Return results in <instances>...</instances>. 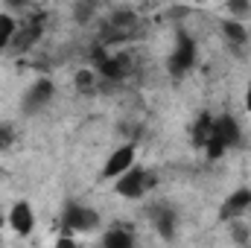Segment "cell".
I'll return each mask as SVG.
<instances>
[{
	"instance_id": "cell-11",
	"label": "cell",
	"mask_w": 251,
	"mask_h": 248,
	"mask_svg": "<svg viewBox=\"0 0 251 248\" xmlns=\"http://www.w3.org/2000/svg\"><path fill=\"white\" fill-rule=\"evenodd\" d=\"M249 210H251V190L249 187H240V190H234V193L222 201L219 219H222V222H237V219H243Z\"/></svg>"
},
{
	"instance_id": "cell-21",
	"label": "cell",
	"mask_w": 251,
	"mask_h": 248,
	"mask_svg": "<svg viewBox=\"0 0 251 248\" xmlns=\"http://www.w3.org/2000/svg\"><path fill=\"white\" fill-rule=\"evenodd\" d=\"M249 243H251V237H249Z\"/></svg>"
},
{
	"instance_id": "cell-10",
	"label": "cell",
	"mask_w": 251,
	"mask_h": 248,
	"mask_svg": "<svg viewBox=\"0 0 251 248\" xmlns=\"http://www.w3.org/2000/svg\"><path fill=\"white\" fill-rule=\"evenodd\" d=\"M35 222H38V216H35V210H32V204L29 201H15L12 207H9V228L18 234V237H29L32 231H35Z\"/></svg>"
},
{
	"instance_id": "cell-19",
	"label": "cell",
	"mask_w": 251,
	"mask_h": 248,
	"mask_svg": "<svg viewBox=\"0 0 251 248\" xmlns=\"http://www.w3.org/2000/svg\"><path fill=\"white\" fill-rule=\"evenodd\" d=\"M3 6H6L9 12H24V9L32 6V0H3Z\"/></svg>"
},
{
	"instance_id": "cell-20",
	"label": "cell",
	"mask_w": 251,
	"mask_h": 248,
	"mask_svg": "<svg viewBox=\"0 0 251 248\" xmlns=\"http://www.w3.org/2000/svg\"><path fill=\"white\" fill-rule=\"evenodd\" d=\"M246 111L251 114V73H249V85H246Z\"/></svg>"
},
{
	"instance_id": "cell-12",
	"label": "cell",
	"mask_w": 251,
	"mask_h": 248,
	"mask_svg": "<svg viewBox=\"0 0 251 248\" xmlns=\"http://www.w3.org/2000/svg\"><path fill=\"white\" fill-rule=\"evenodd\" d=\"M219 29H222L225 41H228L234 50H243V47L249 44V26H246L240 18H225V21L219 24Z\"/></svg>"
},
{
	"instance_id": "cell-16",
	"label": "cell",
	"mask_w": 251,
	"mask_h": 248,
	"mask_svg": "<svg viewBox=\"0 0 251 248\" xmlns=\"http://www.w3.org/2000/svg\"><path fill=\"white\" fill-rule=\"evenodd\" d=\"M97 85H100V76L94 73V67H88V70L76 73V88H79L82 94H94V91H97Z\"/></svg>"
},
{
	"instance_id": "cell-15",
	"label": "cell",
	"mask_w": 251,
	"mask_h": 248,
	"mask_svg": "<svg viewBox=\"0 0 251 248\" xmlns=\"http://www.w3.org/2000/svg\"><path fill=\"white\" fill-rule=\"evenodd\" d=\"M15 32H18V21H15V15L0 12V50H9Z\"/></svg>"
},
{
	"instance_id": "cell-8",
	"label": "cell",
	"mask_w": 251,
	"mask_h": 248,
	"mask_svg": "<svg viewBox=\"0 0 251 248\" xmlns=\"http://www.w3.org/2000/svg\"><path fill=\"white\" fill-rule=\"evenodd\" d=\"M53 97H56V85H53L50 79H35V82L26 88L21 105H24L26 114H38V111H44V108L53 102Z\"/></svg>"
},
{
	"instance_id": "cell-2",
	"label": "cell",
	"mask_w": 251,
	"mask_h": 248,
	"mask_svg": "<svg viewBox=\"0 0 251 248\" xmlns=\"http://www.w3.org/2000/svg\"><path fill=\"white\" fill-rule=\"evenodd\" d=\"M94 73L100 76V85L102 82H108V85H120L126 82L128 76H131V70H134V62H131V56L128 53H108L102 44H97L94 47Z\"/></svg>"
},
{
	"instance_id": "cell-6",
	"label": "cell",
	"mask_w": 251,
	"mask_h": 248,
	"mask_svg": "<svg viewBox=\"0 0 251 248\" xmlns=\"http://www.w3.org/2000/svg\"><path fill=\"white\" fill-rule=\"evenodd\" d=\"M146 216H149V222L155 225V231H158L164 240H173V237H176V231H178V213H176L173 204H167V201H152V204L146 207Z\"/></svg>"
},
{
	"instance_id": "cell-3",
	"label": "cell",
	"mask_w": 251,
	"mask_h": 248,
	"mask_svg": "<svg viewBox=\"0 0 251 248\" xmlns=\"http://www.w3.org/2000/svg\"><path fill=\"white\" fill-rule=\"evenodd\" d=\"M158 184V175L152 173V170H143V167H128L120 178H114V193L126 198V201H140V198H146L152 190Z\"/></svg>"
},
{
	"instance_id": "cell-9",
	"label": "cell",
	"mask_w": 251,
	"mask_h": 248,
	"mask_svg": "<svg viewBox=\"0 0 251 248\" xmlns=\"http://www.w3.org/2000/svg\"><path fill=\"white\" fill-rule=\"evenodd\" d=\"M41 35H44V15H35V18H29L26 24H18V32H15V38H12L9 50H12V53H26Z\"/></svg>"
},
{
	"instance_id": "cell-5",
	"label": "cell",
	"mask_w": 251,
	"mask_h": 248,
	"mask_svg": "<svg viewBox=\"0 0 251 248\" xmlns=\"http://www.w3.org/2000/svg\"><path fill=\"white\" fill-rule=\"evenodd\" d=\"M62 228L70 234H88L100 228V213L82 201H70L62 210Z\"/></svg>"
},
{
	"instance_id": "cell-14",
	"label": "cell",
	"mask_w": 251,
	"mask_h": 248,
	"mask_svg": "<svg viewBox=\"0 0 251 248\" xmlns=\"http://www.w3.org/2000/svg\"><path fill=\"white\" fill-rule=\"evenodd\" d=\"M210 128H213V114H199L196 117V123L190 125V143L196 146V149H204V143H207V137H210Z\"/></svg>"
},
{
	"instance_id": "cell-17",
	"label": "cell",
	"mask_w": 251,
	"mask_h": 248,
	"mask_svg": "<svg viewBox=\"0 0 251 248\" xmlns=\"http://www.w3.org/2000/svg\"><path fill=\"white\" fill-rule=\"evenodd\" d=\"M228 12H231L234 18L243 21V18L251 12V0H228Z\"/></svg>"
},
{
	"instance_id": "cell-13",
	"label": "cell",
	"mask_w": 251,
	"mask_h": 248,
	"mask_svg": "<svg viewBox=\"0 0 251 248\" xmlns=\"http://www.w3.org/2000/svg\"><path fill=\"white\" fill-rule=\"evenodd\" d=\"M102 246L108 248H131L134 246V231L123 225V222H117V225H111L105 234H102Z\"/></svg>"
},
{
	"instance_id": "cell-1",
	"label": "cell",
	"mask_w": 251,
	"mask_h": 248,
	"mask_svg": "<svg viewBox=\"0 0 251 248\" xmlns=\"http://www.w3.org/2000/svg\"><path fill=\"white\" fill-rule=\"evenodd\" d=\"M243 146V128L237 123V117L231 114H219L213 117V128H210V137L204 143V152L210 161H219L225 152L231 149H240Z\"/></svg>"
},
{
	"instance_id": "cell-4",
	"label": "cell",
	"mask_w": 251,
	"mask_h": 248,
	"mask_svg": "<svg viewBox=\"0 0 251 248\" xmlns=\"http://www.w3.org/2000/svg\"><path fill=\"white\" fill-rule=\"evenodd\" d=\"M199 62V44H196V38L190 35V32H176V41H173V50H170V56H167V70H170V76H176V79H184L190 70L196 67Z\"/></svg>"
},
{
	"instance_id": "cell-18",
	"label": "cell",
	"mask_w": 251,
	"mask_h": 248,
	"mask_svg": "<svg viewBox=\"0 0 251 248\" xmlns=\"http://www.w3.org/2000/svg\"><path fill=\"white\" fill-rule=\"evenodd\" d=\"M15 143V128L12 125H0V149H9Z\"/></svg>"
},
{
	"instance_id": "cell-7",
	"label": "cell",
	"mask_w": 251,
	"mask_h": 248,
	"mask_svg": "<svg viewBox=\"0 0 251 248\" xmlns=\"http://www.w3.org/2000/svg\"><path fill=\"white\" fill-rule=\"evenodd\" d=\"M134 161H137V146H134V143H123V146H117V149L108 155V161L102 164L100 178H105V181L120 178L128 167H134Z\"/></svg>"
}]
</instances>
